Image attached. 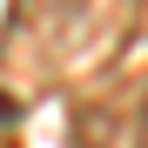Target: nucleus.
Returning <instances> with one entry per match:
<instances>
[{"mask_svg": "<svg viewBox=\"0 0 148 148\" xmlns=\"http://www.w3.org/2000/svg\"><path fill=\"white\" fill-rule=\"evenodd\" d=\"M0 148H14V141H0Z\"/></svg>", "mask_w": 148, "mask_h": 148, "instance_id": "f03ea898", "label": "nucleus"}, {"mask_svg": "<svg viewBox=\"0 0 148 148\" xmlns=\"http://www.w3.org/2000/svg\"><path fill=\"white\" fill-rule=\"evenodd\" d=\"M135 141H141V148H148V101H141V135H135Z\"/></svg>", "mask_w": 148, "mask_h": 148, "instance_id": "f257e3e1", "label": "nucleus"}]
</instances>
